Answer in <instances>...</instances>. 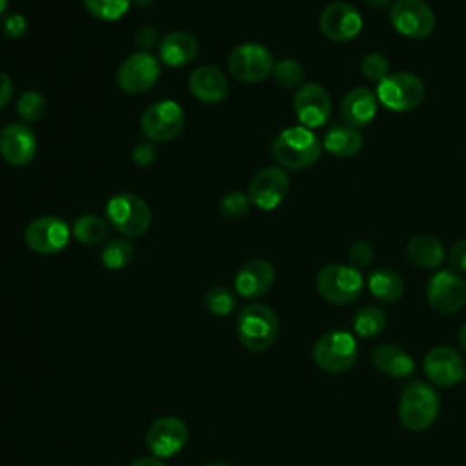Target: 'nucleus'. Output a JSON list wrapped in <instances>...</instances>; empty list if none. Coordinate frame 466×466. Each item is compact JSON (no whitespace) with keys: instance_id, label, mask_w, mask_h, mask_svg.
I'll return each mask as SVG.
<instances>
[{"instance_id":"12","label":"nucleus","mask_w":466,"mask_h":466,"mask_svg":"<svg viewBox=\"0 0 466 466\" xmlns=\"http://www.w3.org/2000/svg\"><path fill=\"white\" fill-rule=\"evenodd\" d=\"M189 431L182 419L166 415L153 420L146 431V446L157 459L177 455L187 442Z\"/></svg>"},{"instance_id":"18","label":"nucleus","mask_w":466,"mask_h":466,"mask_svg":"<svg viewBox=\"0 0 466 466\" xmlns=\"http://www.w3.org/2000/svg\"><path fill=\"white\" fill-rule=\"evenodd\" d=\"M424 375L431 384L450 388L464 380L466 364L464 359L448 346L431 348L424 357Z\"/></svg>"},{"instance_id":"9","label":"nucleus","mask_w":466,"mask_h":466,"mask_svg":"<svg viewBox=\"0 0 466 466\" xmlns=\"http://www.w3.org/2000/svg\"><path fill=\"white\" fill-rule=\"evenodd\" d=\"M186 124V115L175 100L149 104L140 115V129L149 142H169L177 138Z\"/></svg>"},{"instance_id":"45","label":"nucleus","mask_w":466,"mask_h":466,"mask_svg":"<svg viewBox=\"0 0 466 466\" xmlns=\"http://www.w3.org/2000/svg\"><path fill=\"white\" fill-rule=\"evenodd\" d=\"M459 344H461V348L466 351V324L461 328V331H459Z\"/></svg>"},{"instance_id":"4","label":"nucleus","mask_w":466,"mask_h":466,"mask_svg":"<svg viewBox=\"0 0 466 466\" xmlns=\"http://www.w3.org/2000/svg\"><path fill=\"white\" fill-rule=\"evenodd\" d=\"M313 362L328 373L348 371L359 357V346L351 333L333 329L320 335L311 348Z\"/></svg>"},{"instance_id":"32","label":"nucleus","mask_w":466,"mask_h":466,"mask_svg":"<svg viewBox=\"0 0 466 466\" xmlns=\"http://www.w3.org/2000/svg\"><path fill=\"white\" fill-rule=\"evenodd\" d=\"M89 15L104 22H115L122 18L131 5V0H84Z\"/></svg>"},{"instance_id":"19","label":"nucleus","mask_w":466,"mask_h":466,"mask_svg":"<svg viewBox=\"0 0 466 466\" xmlns=\"http://www.w3.org/2000/svg\"><path fill=\"white\" fill-rule=\"evenodd\" d=\"M36 155V135L22 122L7 124L0 131V157L16 167L27 166Z\"/></svg>"},{"instance_id":"33","label":"nucleus","mask_w":466,"mask_h":466,"mask_svg":"<svg viewBox=\"0 0 466 466\" xmlns=\"http://www.w3.org/2000/svg\"><path fill=\"white\" fill-rule=\"evenodd\" d=\"M204 306L209 313H213L217 317H226V315L235 311L237 299L228 288L213 286L204 295Z\"/></svg>"},{"instance_id":"22","label":"nucleus","mask_w":466,"mask_h":466,"mask_svg":"<svg viewBox=\"0 0 466 466\" xmlns=\"http://www.w3.org/2000/svg\"><path fill=\"white\" fill-rule=\"evenodd\" d=\"M187 87L197 100L215 104L228 96L229 84L226 80V75L218 67L200 66L191 71L187 78Z\"/></svg>"},{"instance_id":"49","label":"nucleus","mask_w":466,"mask_h":466,"mask_svg":"<svg viewBox=\"0 0 466 466\" xmlns=\"http://www.w3.org/2000/svg\"><path fill=\"white\" fill-rule=\"evenodd\" d=\"M464 379H466V375H464Z\"/></svg>"},{"instance_id":"15","label":"nucleus","mask_w":466,"mask_h":466,"mask_svg":"<svg viewBox=\"0 0 466 466\" xmlns=\"http://www.w3.org/2000/svg\"><path fill=\"white\" fill-rule=\"evenodd\" d=\"M289 191V178L282 167L269 166L255 173L248 186L249 202L258 209L271 211L282 204Z\"/></svg>"},{"instance_id":"8","label":"nucleus","mask_w":466,"mask_h":466,"mask_svg":"<svg viewBox=\"0 0 466 466\" xmlns=\"http://www.w3.org/2000/svg\"><path fill=\"white\" fill-rule=\"evenodd\" d=\"M273 55L269 49L257 42H244L231 49L228 56L229 75L244 84H257L273 73Z\"/></svg>"},{"instance_id":"48","label":"nucleus","mask_w":466,"mask_h":466,"mask_svg":"<svg viewBox=\"0 0 466 466\" xmlns=\"http://www.w3.org/2000/svg\"><path fill=\"white\" fill-rule=\"evenodd\" d=\"M208 466H229V464H226V462H211Z\"/></svg>"},{"instance_id":"24","label":"nucleus","mask_w":466,"mask_h":466,"mask_svg":"<svg viewBox=\"0 0 466 466\" xmlns=\"http://www.w3.org/2000/svg\"><path fill=\"white\" fill-rule=\"evenodd\" d=\"M406 257L413 266L420 269H435L444 262L446 249L437 237L419 233L408 240Z\"/></svg>"},{"instance_id":"44","label":"nucleus","mask_w":466,"mask_h":466,"mask_svg":"<svg viewBox=\"0 0 466 466\" xmlns=\"http://www.w3.org/2000/svg\"><path fill=\"white\" fill-rule=\"evenodd\" d=\"M364 4H368L370 7H384L388 4H391V0H362Z\"/></svg>"},{"instance_id":"11","label":"nucleus","mask_w":466,"mask_h":466,"mask_svg":"<svg viewBox=\"0 0 466 466\" xmlns=\"http://www.w3.org/2000/svg\"><path fill=\"white\" fill-rule=\"evenodd\" d=\"M160 76V62L147 51L129 55L116 69V86L127 95L151 89Z\"/></svg>"},{"instance_id":"6","label":"nucleus","mask_w":466,"mask_h":466,"mask_svg":"<svg viewBox=\"0 0 466 466\" xmlns=\"http://www.w3.org/2000/svg\"><path fill=\"white\" fill-rule=\"evenodd\" d=\"M375 95L386 109L406 113L422 104L426 87L417 75L408 71H395L377 84Z\"/></svg>"},{"instance_id":"20","label":"nucleus","mask_w":466,"mask_h":466,"mask_svg":"<svg viewBox=\"0 0 466 466\" xmlns=\"http://www.w3.org/2000/svg\"><path fill=\"white\" fill-rule=\"evenodd\" d=\"M275 282V268L264 258H253L240 266L235 275V291L244 299L266 295Z\"/></svg>"},{"instance_id":"17","label":"nucleus","mask_w":466,"mask_h":466,"mask_svg":"<svg viewBox=\"0 0 466 466\" xmlns=\"http://www.w3.org/2000/svg\"><path fill=\"white\" fill-rule=\"evenodd\" d=\"M319 27L331 42H350L362 31V16L355 5L333 2L322 9Z\"/></svg>"},{"instance_id":"41","label":"nucleus","mask_w":466,"mask_h":466,"mask_svg":"<svg viewBox=\"0 0 466 466\" xmlns=\"http://www.w3.org/2000/svg\"><path fill=\"white\" fill-rule=\"evenodd\" d=\"M135 42L138 44V47H142L144 51H147V49H151V47L158 42V33H157L155 27L144 25V27H140V29L137 31Z\"/></svg>"},{"instance_id":"47","label":"nucleus","mask_w":466,"mask_h":466,"mask_svg":"<svg viewBox=\"0 0 466 466\" xmlns=\"http://www.w3.org/2000/svg\"><path fill=\"white\" fill-rule=\"evenodd\" d=\"M7 4H9V0H0V15H4L7 11Z\"/></svg>"},{"instance_id":"35","label":"nucleus","mask_w":466,"mask_h":466,"mask_svg":"<svg viewBox=\"0 0 466 466\" xmlns=\"http://www.w3.org/2000/svg\"><path fill=\"white\" fill-rule=\"evenodd\" d=\"M360 73L364 75V78L379 84L380 80H384L390 75V60L382 53L371 51V53L364 55V58H362Z\"/></svg>"},{"instance_id":"37","label":"nucleus","mask_w":466,"mask_h":466,"mask_svg":"<svg viewBox=\"0 0 466 466\" xmlns=\"http://www.w3.org/2000/svg\"><path fill=\"white\" fill-rule=\"evenodd\" d=\"M348 260L350 266L355 269H364L371 264L373 260V248L366 240H357L350 249H348Z\"/></svg>"},{"instance_id":"25","label":"nucleus","mask_w":466,"mask_h":466,"mask_svg":"<svg viewBox=\"0 0 466 466\" xmlns=\"http://www.w3.org/2000/svg\"><path fill=\"white\" fill-rule=\"evenodd\" d=\"M322 149L339 158L357 157L364 147V138L359 129H353L346 124L331 126L322 137Z\"/></svg>"},{"instance_id":"26","label":"nucleus","mask_w":466,"mask_h":466,"mask_svg":"<svg viewBox=\"0 0 466 466\" xmlns=\"http://www.w3.org/2000/svg\"><path fill=\"white\" fill-rule=\"evenodd\" d=\"M371 362L380 373L393 379H404L415 371L413 359L395 344L377 346L371 353Z\"/></svg>"},{"instance_id":"29","label":"nucleus","mask_w":466,"mask_h":466,"mask_svg":"<svg viewBox=\"0 0 466 466\" xmlns=\"http://www.w3.org/2000/svg\"><path fill=\"white\" fill-rule=\"evenodd\" d=\"M386 328V315L377 306H362L353 315V331L364 339L377 337Z\"/></svg>"},{"instance_id":"23","label":"nucleus","mask_w":466,"mask_h":466,"mask_svg":"<svg viewBox=\"0 0 466 466\" xmlns=\"http://www.w3.org/2000/svg\"><path fill=\"white\" fill-rule=\"evenodd\" d=\"M198 53V40L187 31H171L158 44V56L169 67H180Z\"/></svg>"},{"instance_id":"14","label":"nucleus","mask_w":466,"mask_h":466,"mask_svg":"<svg viewBox=\"0 0 466 466\" xmlns=\"http://www.w3.org/2000/svg\"><path fill=\"white\" fill-rule=\"evenodd\" d=\"M71 237L69 226L58 217H40L27 224L24 240L38 255H55L62 251Z\"/></svg>"},{"instance_id":"42","label":"nucleus","mask_w":466,"mask_h":466,"mask_svg":"<svg viewBox=\"0 0 466 466\" xmlns=\"http://www.w3.org/2000/svg\"><path fill=\"white\" fill-rule=\"evenodd\" d=\"M13 93H15V86H13L11 76L0 71V109L11 100Z\"/></svg>"},{"instance_id":"13","label":"nucleus","mask_w":466,"mask_h":466,"mask_svg":"<svg viewBox=\"0 0 466 466\" xmlns=\"http://www.w3.org/2000/svg\"><path fill=\"white\" fill-rule=\"evenodd\" d=\"M426 297L435 311L442 315L457 313L466 304V282L453 269L437 271L428 282Z\"/></svg>"},{"instance_id":"2","label":"nucleus","mask_w":466,"mask_h":466,"mask_svg":"<svg viewBox=\"0 0 466 466\" xmlns=\"http://www.w3.org/2000/svg\"><path fill=\"white\" fill-rule=\"evenodd\" d=\"M237 335L249 351H266L279 337V317L262 302L248 304L238 313Z\"/></svg>"},{"instance_id":"39","label":"nucleus","mask_w":466,"mask_h":466,"mask_svg":"<svg viewBox=\"0 0 466 466\" xmlns=\"http://www.w3.org/2000/svg\"><path fill=\"white\" fill-rule=\"evenodd\" d=\"M448 262L453 271H466V238H459L451 244Z\"/></svg>"},{"instance_id":"40","label":"nucleus","mask_w":466,"mask_h":466,"mask_svg":"<svg viewBox=\"0 0 466 466\" xmlns=\"http://www.w3.org/2000/svg\"><path fill=\"white\" fill-rule=\"evenodd\" d=\"M131 157H133V162H135V164H138V166H149V164H153L155 158H157V149L153 147L151 142H142V144H138V146L133 147Z\"/></svg>"},{"instance_id":"43","label":"nucleus","mask_w":466,"mask_h":466,"mask_svg":"<svg viewBox=\"0 0 466 466\" xmlns=\"http://www.w3.org/2000/svg\"><path fill=\"white\" fill-rule=\"evenodd\" d=\"M129 466H166V464L162 462V459H157V457H140L133 461Z\"/></svg>"},{"instance_id":"5","label":"nucleus","mask_w":466,"mask_h":466,"mask_svg":"<svg viewBox=\"0 0 466 466\" xmlns=\"http://www.w3.org/2000/svg\"><path fill=\"white\" fill-rule=\"evenodd\" d=\"M315 284L324 300L335 306H346L360 297L364 279L350 264H328L317 273Z\"/></svg>"},{"instance_id":"31","label":"nucleus","mask_w":466,"mask_h":466,"mask_svg":"<svg viewBox=\"0 0 466 466\" xmlns=\"http://www.w3.org/2000/svg\"><path fill=\"white\" fill-rule=\"evenodd\" d=\"M46 113V98L35 89L24 91L16 100V115L25 124H36Z\"/></svg>"},{"instance_id":"28","label":"nucleus","mask_w":466,"mask_h":466,"mask_svg":"<svg viewBox=\"0 0 466 466\" xmlns=\"http://www.w3.org/2000/svg\"><path fill=\"white\" fill-rule=\"evenodd\" d=\"M71 235L86 246H96L107 237V222L98 215H82L71 226Z\"/></svg>"},{"instance_id":"1","label":"nucleus","mask_w":466,"mask_h":466,"mask_svg":"<svg viewBox=\"0 0 466 466\" xmlns=\"http://www.w3.org/2000/svg\"><path fill=\"white\" fill-rule=\"evenodd\" d=\"M271 153L282 167L304 169L320 158L322 142L309 127L291 126L275 137Z\"/></svg>"},{"instance_id":"16","label":"nucleus","mask_w":466,"mask_h":466,"mask_svg":"<svg viewBox=\"0 0 466 466\" xmlns=\"http://www.w3.org/2000/svg\"><path fill=\"white\" fill-rule=\"evenodd\" d=\"M293 111L304 127H320L331 115V96L320 84L306 82L293 95Z\"/></svg>"},{"instance_id":"27","label":"nucleus","mask_w":466,"mask_h":466,"mask_svg":"<svg viewBox=\"0 0 466 466\" xmlns=\"http://www.w3.org/2000/svg\"><path fill=\"white\" fill-rule=\"evenodd\" d=\"M368 289L370 293L379 299L380 302H386V304H391V302H397L402 293H404V280L402 277L390 269V268H375L371 269V273L368 275Z\"/></svg>"},{"instance_id":"38","label":"nucleus","mask_w":466,"mask_h":466,"mask_svg":"<svg viewBox=\"0 0 466 466\" xmlns=\"http://www.w3.org/2000/svg\"><path fill=\"white\" fill-rule=\"evenodd\" d=\"M4 31L7 36L11 38H22L27 31V20L24 15L20 13H9L5 18H4Z\"/></svg>"},{"instance_id":"36","label":"nucleus","mask_w":466,"mask_h":466,"mask_svg":"<svg viewBox=\"0 0 466 466\" xmlns=\"http://www.w3.org/2000/svg\"><path fill=\"white\" fill-rule=\"evenodd\" d=\"M249 197L244 195L242 191H229L226 195H222L218 208L220 213L228 218H240L246 217L249 211Z\"/></svg>"},{"instance_id":"30","label":"nucleus","mask_w":466,"mask_h":466,"mask_svg":"<svg viewBox=\"0 0 466 466\" xmlns=\"http://www.w3.org/2000/svg\"><path fill=\"white\" fill-rule=\"evenodd\" d=\"M133 244L127 238H111L104 244L100 260L106 269H124L133 258Z\"/></svg>"},{"instance_id":"34","label":"nucleus","mask_w":466,"mask_h":466,"mask_svg":"<svg viewBox=\"0 0 466 466\" xmlns=\"http://www.w3.org/2000/svg\"><path fill=\"white\" fill-rule=\"evenodd\" d=\"M273 76H275L277 84L282 87H297V86H302L304 69L297 60L282 58V60L275 62Z\"/></svg>"},{"instance_id":"7","label":"nucleus","mask_w":466,"mask_h":466,"mask_svg":"<svg viewBox=\"0 0 466 466\" xmlns=\"http://www.w3.org/2000/svg\"><path fill=\"white\" fill-rule=\"evenodd\" d=\"M109 224L124 237H140L151 226V209L147 202L135 193H116L106 204Z\"/></svg>"},{"instance_id":"10","label":"nucleus","mask_w":466,"mask_h":466,"mask_svg":"<svg viewBox=\"0 0 466 466\" xmlns=\"http://www.w3.org/2000/svg\"><path fill=\"white\" fill-rule=\"evenodd\" d=\"M390 22L399 35L422 40L433 33L437 18L424 0H395L390 7Z\"/></svg>"},{"instance_id":"3","label":"nucleus","mask_w":466,"mask_h":466,"mask_svg":"<svg viewBox=\"0 0 466 466\" xmlns=\"http://www.w3.org/2000/svg\"><path fill=\"white\" fill-rule=\"evenodd\" d=\"M439 406L441 400L433 386L422 380H411L402 388L399 399V419L404 428L422 431L435 422Z\"/></svg>"},{"instance_id":"46","label":"nucleus","mask_w":466,"mask_h":466,"mask_svg":"<svg viewBox=\"0 0 466 466\" xmlns=\"http://www.w3.org/2000/svg\"><path fill=\"white\" fill-rule=\"evenodd\" d=\"M133 4H137V5H140V7H146V5H149L153 0H131Z\"/></svg>"},{"instance_id":"21","label":"nucleus","mask_w":466,"mask_h":466,"mask_svg":"<svg viewBox=\"0 0 466 466\" xmlns=\"http://www.w3.org/2000/svg\"><path fill=\"white\" fill-rule=\"evenodd\" d=\"M377 95L368 87L350 89L340 102L342 122L353 129L366 127L377 115Z\"/></svg>"}]
</instances>
